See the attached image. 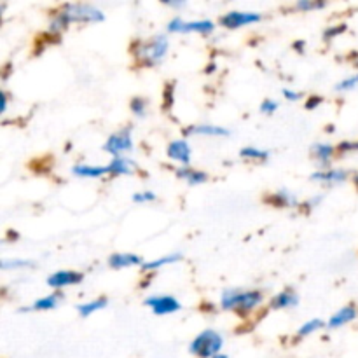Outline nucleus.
<instances>
[{"label": "nucleus", "mask_w": 358, "mask_h": 358, "mask_svg": "<svg viewBox=\"0 0 358 358\" xmlns=\"http://www.w3.org/2000/svg\"><path fill=\"white\" fill-rule=\"evenodd\" d=\"M325 2H311V0H299L297 2V9H303V10H311V9H320L324 7Z\"/></svg>", "instance_id": "28"}, {"label": "nucleus", "mask_w": 358, "mask_h": 358, "mask_svg": "<svg viewBox=\"0 0 358 358\" xmlns=\"http://www.w3.org/2000/svg\"><path fill=\"white\" fill-rule=\"evenodd\" d=\"M346 30V24H339V27H331V28H327V30L324 31V37L327 38V41H331L332 37H336V35H339V34H343V31Z\"/></svg>", "instance_id": "31"}, {"label": "nucleus", "mask_w": 358, "mask_h": 358, "mask_svg": "<svg viewBox=\"0 0 358 358\" xmlns=\"http://www.w3.org/2000/svg\"><path fill=\"white\" fill-rule=\"evenodd\" d=\"M110 173L114 175H124V173H131L133 168H135V163H133L129 157H114V161H112L110 164Z\"/></svg>", "instance_id": "17"}, {"label": "nucleus", "mask_w": 358, "mask_h": 358, "mask_svg": "<svg viewBox=\"0 0 358 358\" xmlns=\"http://www.w3.org/2000/svg\"><path fill=\"white\" fill-rule=\"evenodd\" d=\"M182 259V254H178V252H175V254H170V255H164V257L157 259V261H152V262H147L145 266H143V269L145 271H152V269H159L163 268V266L166 264H171V262H177Z\"/></svg>", "instance_id": "22"}, {"label": "nucleus", "mask_w": 358, "mask_h": 358, "mask_svg": "<svg viewBox=\"0 0 358 358\" xmlns=\"http://www.w3.org/2000/svg\"><path fill=\"white\" fill-rule=\"evenodd\" d=\"M177 175L180 178H184L185 182H189V184H203V182H206V173H203V171L196 170V168H189V166H184V168H178L177 170Z\"/></svg>", "instance_id": "16"}, {"label": "nucleus", "mask_w": 358, "mask_h": 358, "mask_svg": "<svg viewBox=\"0 0 358 358\" xmlns=\"http://www.w3.org/2000/svg\"><path fill=\"white\" fill-rule=\"evenodd\" d=\"M73 173H76L77 177L98 178V177H103V175L110 173V166H91V164H77V166H73Z\"/></svg>", "instance_id": "14"}, {"label": "nucleus", "mask_w": 358, "mask_h": 358, "mask_svg": "<svg viewBox=\"0 0 358 358\" xmlns=\"http://www.w3.org/2000/svg\"><path fill=\"white\" fill-rule=\"evenodd\" d=\"M224 345V339L219 332L205 331L191 343V353L198 355L199 358H213L219 355L220 348Z\"/></svg>", "instance_id": "3"}, {"label": "nucleus", "mask_w": 358, "mask_h": 358, "mask_svg": "<svg viewBox=\"0 0 358 358\" xmlns=\"http://www.w3.org/2000/svg\"><path fill=\"white\" fill-rule=\"evenodd\" d=\"M108 264L114 269H122V268H131V266L142 264V259L135 254H129V252H121V254H114L108 259Z\"/></svg>", "instance_id": "13"}, {"label": "nucleus", "mask_w": 358, "mask_h": 358, "mask_svg": "<svg viewBox=\"0 0 358 358\" xmlns=\"http://www.w3.org/2000/svg\"><path fill=\"white\" fill-rule=\"evenodd\" d=\"M262 301V294L257 290H250V292H243V290H226L222 294V304L224 310H236L241 313H247L252 311L254 308H257Z\"/></svg>", "instance_id": "2"}, {"label": "nucleus", "mask_w": 358, "mask_h": 358, "mask_svg": "<svg viewBox=\"0 0 358 358\" xmlns=\"http://www.w3.org/2000/svg\"><path fill=\"white\" fill-rule=\"evenodd\" d=\"M261 17L262 16L259 13H247V10H231V13L224 14V16L220 17V23H222L226 28H231V30H234V28H240V27H245V24L255 23V21H259Z\"/></svg>", "instance_id": "7"}, {"label": "nucleus", "mask_w": 358, "mask_h": 358, "mask_svg": "<svg viewBox=\"0 0 358 358\" xmlns=\"http://www.w3.org/2000/svg\"><path fill=\"white\" fill-rule=\"evenodd\" d=\"M83 282V275L77 271H58L48 278V285L52 289H63L69 285H77Z\"/></svg>", "instance_id": "9"}, {"label": "nucleus", "mask_w": 358, "mask_h": 358, "mask_svg": "<svg viewBox=\"0 0 358 358\" xmlns=\"http://www.w3.org/2000/svg\"><path fill=\"white\" fill-rule=\"evenodd\" d=\"M348 173L345 170H339V168H325V170H318L311 175L313 180L325 182V184H341L346 180Z\"/></svg>", "instance_id": "10"}, {"label": "nucleus", "mask_w": 358, "mask_h": 358, "mask_svg": "<svg viewBox=\"0 0 358 358\" xmlns=\"http://www.w3.org/2000/svg\"><path fill=\"white\" fill-rule=\"evenodd\" d=\"M357 66H358V59H357Z\"/></svg>", "instance_id": "39"}, {"label": "nucleus", "mask_w": 358, "mask_h": 358, "mask_svg": "<svg viewBox=\"0 0 358 358\" xmlns=\"http://www.w3.org/2000/svg\"><path fill=\"white\" fill-rule=\"evenodd\" d=\"M320 327H324V322L318 320V318H315V320L306 322V324H304L303 327L299 329V338H304V336L313 334V332H317Z\"/></svg>", "instance_id": "25"}, {"label": "nucleus", "mask_w": 358, "mask_h": 358, "mask_svg": "<svg viewBox=\"0 0 358 358\" xmlns=\"http://www.w3.org/2000/svg\"><path fill=\"white\" fill-rule=\"evenodd\" d=\"M283 96H285L287 100H299L301 93H297V91H292V90H289V87H285V90H283Z\"/></svg>", "instance_id": "34"}, {"label": "nucleus", "mask_w": 358, "mask_h": 358, "mask_svg": "<svg viewBox=\"0 0 358 358\" xmlns=\"http://www.w3.org/2000/svg\"><path fill=\"white\" fill-rule=\"evenodd\" d=\"M320 103H322L320 96H311V100L306 103V108H310V110H311V108H315L317 105H320Z\"/></svg>", "instance_id": "35"}, {"label": "nucleus", "mask_w": 358, "mask_h": 358, "mask_svg": "<svg viewBox=\"0 0 358 358\" xmlns=\"http://www.w3.org/2000/svg\"><path fill=\"white\" fill-rule=\"evenodd\" d=\"M187 133H198V135H212V136H226V135H229V129L220 128V126H213V124H199V126H192V128H189Z\"/></svg>", "instance_id": "18"}, {"label": "nucleus", "mask_w": 358, "mask_h": 358, "mask_svg": "<svg viewBox=\"0 0 358 358\" xmlns=\"http://www.w3.org/2000/svg\"><path fill=\"white\" fill-rule=\"evenodd\" d=\"M168 38L164 35H156L149 42H142L136 49V58L145 65H156L164 58L168 51Z\"/></svg>", "instance_id": "4"}, {"label": "nucleus", "mask_w": 358, "mask_h": 358, "mask_svg": "<svg viewBox=\"0 0 358 358\" xmlns=\"http://www.w3.org/2000/svg\"><path fill=\"white\" fill-rule=\"evenodd\" d=\"M358 86V73H355V76L348 77V79L341 80V83L336 86V90L338 91H348V90H353V87Z\"/></svg>", "instance_id": "26"}, {"label": "nucleus", "mask_w": 358, "mask_h": 358, "mask_svg": "<svg viewBox=\"0 0 358 358\" xmlns=\"http://www.w3.org/2000/svg\"><path fill=\"white\" fill-rule=\"evenodd\" d=\"M7 108V98H6V93H2V112H6Z\"/></svg>", "instance_id": "36"}, {"label": "nucleus", "mask_w": 358, "mask_h": 358, "mask_svg": "<svg viewBox=\"0 0 358 358\" xmlns=\"http://www.w3.org/2000/svg\"><path fill=\"white\" fill-rule=\"evenodd\" d=\"M59 301H62V292H55V294H51V296H45V297H42V299H38L37 303L34 304V310H37V311L55 310V308L58 306Z\"/></svg>", "instance_id": "19"}, {"label": "nucleus", "mask_w": 358, "mask_h": 358, "mask_svg": "<svg viewBox=\"0 0 358 358\" xmlns=\"http://www.w3.org/2000/svg\"><path fill=\"white\" fill-rule=\"evenodd\" d=\"M212 30L213 23L210 20L184 21L180 16H177L168 23V31H198V34H210Z\"/></svg>", "instance_id": "6"}, {"label": "nucleus", "mask_w": 358, "mask_h": 358, "mask_svg": "<svg viewBox=\"0 0 358 358\" xmlns=\"http://www.w3.org/2000/svg\"><path fill=\"white\" fill-rule=\"evenodd\" d=\"M147 108V101L143 98H133L131 100V110L135 112L136 115H143L145 114Z\"/></svg>", "instance_id": "27"}, {"label": "nucleus", "mask_w": 358, "mask_h": 358, "mask_svg": "<svg viewBox=\"0 0 358 358\" xmlns=\"http://www.w3.org/2000/svg\"><path fill=\"white\" fill-rule=\"evenodd\" d=\"M213 358H227V355H222V353H219V355H215Z\"/></svg>", "instance_id": "37"}, {"label": "nucleus", "mask_w": 358, "mask_h": 358, "mask_svg": "<svg viewBox=\"0 0 358 358\" xmlns=\"http://www.w3.org/2000/svg\"><path fill=\"white\" fill-rule=\"evenodd\" d=\"M276 108H278V101L271 100V98H266L261 105V110L264 114H273V112H276Z\"/></svg>", "instance_id": "29"}, {"label": "nucleus", "mask_w": 358, "mask_h": 358, "mask_svg": "<svg viewBox=\"0 0 358 358\" xmlns=\"http://www.w3.org/2000/svg\"><path fill=\"white\" fill-rule=\"evenodd\" d=\"M24 266H30L28 261H20V259H14V261H2V268L9 269V268H24Z\"/></svg>", "instance_id": "32"}, {"label": "nucleus", "mask_w": 358, "mask_h": 358, "mask_svg": "<svg viewBox=\"0 0 358 358\" xmlns=\"http://www.w3.org/2000/svg\"><path fill=\"white\" fill-rule=\"evenodd\" d=\"M339 150L341 152H346V150H358V142H343L339 145Z\"/></svg>", "instance_id": "33"}, {"label": "nucleus", "mask_w": 358, "mask_h": 358, "mask_svg": "<svg viewBox=\"0 0 358 358\" xmlns=\"http://www.w3.org/2000/svg\"><path fill=\"white\" fill-rule=\"evenodd\" d=\"M355 184L358 185V175H357V177H355Z\"/></svg>", "instance_id": "38"}, {"label": "nucleus", "mask_w": 358, "mask_h": 358, "mask_svg": "<svg viewBox=\"0 0 358 358\" xmlns=\"http://www.w3.org/2000/svg\"><path fill=\"white\" fill-rule=\"evenodd\" d=\"M154 199H156V194H154V192H136V194H133V201L136 203L154 201Z\"/></svg>", "instance_id": "30"}, {"label": "nucleus", "mask_w": 358, "mask_h": 358, "mask_svg": "<svg viewBox=\"0 0 358 358\" xmlns=\"http://www.w3.org/2000/svg\"><path fill=\"white\" fill-rule=\"evenodd\" d=\"M355 318H357V308L353 306V304H350V306L341 308L338 313L332 315L327 325L331 329H338V327H343V325L350 324V322H353Z\"/></svg>", "instance_id": "12"}, {"label": "nucleus", "mask_w": 358, "mask_h": 358, "mask_svg": "<svg viewBox=\"0 0 358 358\" xmlns=\"http://www.w3.org/2000/svg\"><path fill=\"white\" fill-rule=\"evenodd\" d=\"M241 157H245V159H268L269 154L266 152V150L262 149H255V147H245L243 150H241Z\"/></svg>", "instance_id": "24"}, {"label": "nucleus", "mask_w": 358, "mask_h": 358, "mask_svg": "<svg viewBox=\"0 0 358 358\" xmlns=\"http://www.w3.org/2000/svg\"><path fill=\"white\" fill-rule=\"evenodd\" d=\"M105 306H107V299H105V297H100V299H94V301H91V303L77 306V311L80 313V317H90V315H93L94 311L101 310V308H105Z\"/></svg>", "instance_id": "21"}, {"label": "nucleus", "mask_w": 358, "mask_h": 358, "mask_svg": "<svg viewBox=\"0 0 358 358\" xmlns=\"http://www.w3.org/2000/svg\"><path fill=\"white\" fill-rule=\"evenodd\" d=\"M145 304L156 315H170L180 310V303L173 296H150L145 299Z\"/></svg>", "instance_id": "8"}, {"label": "nucleus", "mask_w": 358, "mask_h": 358, "mask_svg": "<svg viewBox=\"0 0 358 358\" xmlns=\"http://www.w3.org/2000/svg\"><path fill=\"white\" fill-rule=\"evenodd\" d=\"M271 201L275 203L276 206H294V205H297V199L287 191H282V192H278V194L273 196Z\"/></svg>", "instance_id": "23"}, {"label": "nucleus", "mask_w": 358, "mask_h": 358, "mask_svg": "<svg viewBox=\"0 0 358 358\" xmlns=\"http://www.w3.org/2000/svg\"><path fill=\"white\" fill-rule=\"evenodd\" d=\"M131 147H133L131 128H122L119 129V131H115L114 135L108 136L103 149L107 150V152H110L112 156L119 157V154L128 152V150H131Z\"/></svg>", "instance_id": "5"}, {"label": "nucleus", "mask_w": 358, "mask_h": 358, "mask_svg": "<svg viewBox=\"0 0 358 358\" xmlns=\"http://www.w3.org/2000/svg\"><path fill=\"white\" fill-rule=\"evenodd\" d=\"M168 156L171 159L178 161V163L187 164L191 161V147H189V143L185 140H175V142H171L168 145Z\"/></svg>", "instance_id": "11"}, {"label": "nucleus", "mask_w": 358, "mask_h": 358, "mask_svg": "<svg viewBox=\"0 0 358 358\" xmlns=\"http://www.w3.org/2000/svg\"><path fill=\"white\" fill-rule=\"evenodd\" d=\"M313 154H315V157H317V159L325 166V164L332 159L334 147H332L331 143H317V145L313 147Z\"/></svg>", "instance_id": "20"}, {"label": "nucleus", "mask_w": 358, "mask_h": 358, "mask_svg": "<svg viewBox=\"0 0 358 358\" xmlns=\"http://www.w3.org/2000/svg\"><path fill=\"white\" fill-rule=\"evenodd\" d=\"M299 303V297H297L296 292H290V290H285V292H280L273 297L271 308L275 310H283V308H292Z\"/></svg>", "instance_id": "15"}, {"label": "nucleus", "mask_w": 358, "mask_h": 358, "mask_svg": "<svg viewBox=\"0 0 358 358\" xmlns=\"http://www.w3.org/2000/svg\"><path fill=\"white\" fill-rule=\"evenodd\" d=\"M103 20V13L91 3H66L62 10L52 16L51 30L59 31L69 27V23L79 21V23H93V21Z\"/></svg>", "instance_id": "1"}]
</instances>
